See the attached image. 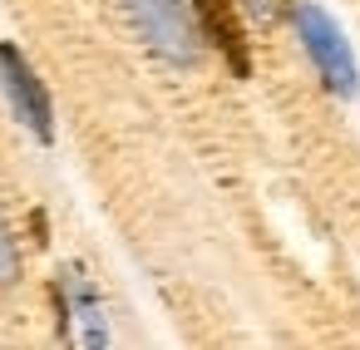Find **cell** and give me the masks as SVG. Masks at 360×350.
Listing matches in <instances>:
<instances>
[{
    "mask_svg": "<svg viewBox=\"0 0 360 350\" xmlns=\"http://www.w3.org/2000/svg\"><path fill=\"white\" fill-rule=\"evenodd\" d=\"M291 20H296L301 50H306V60L316 65L321 84H326L335 99H355V94H360V70H355V55H350L340 25L316 6V0H301V6H291Z\"/></svg>",
    "mask_w": 360,
    "mask_h": 350,
    "instance_id": "obj_1",
    "label": "cell"
},
{
    "mask_svg": "<svg viewBox=\"0 0 360 350\" xmlns=\"http://www.w3.org/2000/svg\"><path fill=\"white\" fill-rule=\"evenodd\" d=\"M20 276V252H15V237L6 227V217H0V286H15Z\"/></svg>",
    "mask_w": 360,
    "mask_h": 350,
    "instance_id": "obj_7",
    "label": "cell"
},
{
    "mask_svg": "<svg viewBox=\"0 0 360 350\" xmlns=\"http://www.w3.org/2000/svg\"><path fill=\"white\" fill-rule=\"evenodd\" d=\"M55 325H60L65 345H109L99 291L89 286V276L79 266H65L55 281Z\"/></svg>",
    "mask_w": 360,
    "mask_h": 350,
    "instance_id": "obj_4",
    "label": "cell"
},
{
    "mask_svg": "<svg viewBox=\"0 0 360 350\" xmlns=\"http://www.w3.org/2000/svg\"><path fill=\"white\" fill-rule=\"evenodd\" d=\"M124 11H129L139 40H143L158 60H168V65H178V70H193V65H198L202 35H198V25H193L188 0H124Z\"/></svg>",
    "mask_w": 360,
    "mask_h": 350,
    "instance_id": "obj_2",
    "label": "cell"
},
{
    "mask_svg": "<svg viewBox=\"0 0 360 350\" xmlns=\"http://www.w3.org/2000/svg\"><path fill=\"white\" fill-rule=\"evenodd\" d=\"M237 6H242V15L257 20L262 30H271V25H281V20L291 15V0H237Z\"/></svg>",
    "mask_w": 360,
    "mask_h": 350,
    "instance_id": "obj_6",
    "label": "cell"
},
{
    "mask_svg": "<svg viewBox=\"0 0 360 350\" xmlns=\"http://www.w3.org/2000/svg\"><path fill=\"white\" fill-rule=\"evenodd\" d=\"M193 25L222 55L232 79H252V40L242 30V6L237 0H193Z\"/></svg>",
    "mask_w": 360,
    "mask_h": 350,
    "instance_id": "obj_5",
    "label": "cell"
},
{
    "mask_svg": "<svg viewBox=\"0 0 360 350\" xmlns=\"http://www.w3.org/2000/svg\"><path fill=\"white\" fill-rule=\"evenodd\" d=\"M0 94L15 109V119L35 134V143H55V104L45 79L35 74V65L20 55V45L0 40Z\"/></svg>",
    "mask_w": 360,
    "mask_h": 350,
    "instance_id": "obj_3",
    "label": "cell"
}]
</instances>
